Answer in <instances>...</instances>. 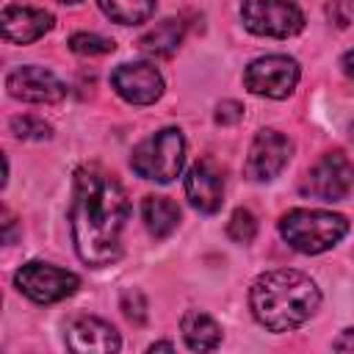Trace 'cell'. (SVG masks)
<instances>
[{
  "instance_id": "5b68a950",
  "label": "cell",
  "mask_w": 354,
  "mask_h": 354,
  "mask_svg": "<svg viewBox=\"0 0 354 354\" xmlns=\"http://www.w3.org/2000/svg\"><path fill=\"white\" fill-rule=\"evenodd\" d=\"M14 285L22 296H28L36 304H55L66 296H72L80 285L77 274L41 263V260H30L25 263L17 274H14Z\"/></svg>"
},
{
  "instance_id": "603a6c76",
  "label": "cell",
  "mask_w": 354,
  "mask_h": 354,
  "mask_svg": "<svg viewBox=\"0 0 354 354\" xmlns=\"http://www.w3.org/2000/svg\"><path fill=\"white\" fill-rule=\"evenodd\" d=\"M241 116H243V108H241V102H235V100L221 102L218 111H216V122H218V124H235V122H241Z\"/></svg>"
},
{
  "instance_id": "8992f818",
  "label": "cell",
  "mask_w": 354,
  "mask_h": 354,
  "mask_svg": "<svg viewBox=\"0 0 354 354\" xmlns=\"http://www.w3.org/2000/svg\"><path fill=\"white\" fill-rule=\"evenodd\" d=\"M241 19L246 30L271 39H288L304 28V14L290 0H243Z\"/></svg>"
},
{
  "instance_id": "6da1fadb",
  "label": "cell",
  "mask_w": 354,
  "mask_h": 354,
  "mask_svg": "<svg viewBox=\"0 0 354 354\" xmlns=\"http://www.w3.org/2000/svg\"><path fill=\"white\" fill-rule=\"evenodd\" d=\"M130 216V202L122 183L97 163L75 171L69 224L75 252L86 266H111L122 254V230Z\"/></svg>"
},
{
  "instance_id": "ba28073f",
  "label": "cell",
  "mask_w": 354,
  "mask_h": 354,
  "mask_svg": "<svg viewBox=\"0 0 354 354\" xmlns=\"http://www.w3.org/2000/svg\"><path fill=\"white\" fill-rule=\"evenodd\" d=\"M243 83L252 94L285 100L299 83V64L288 55H263L246 66Z\"/></svg>"
},
{
  "instance_id": "277c9868",
  "label": "cell",
  "mask_w": 354,
  "mask_h": 354,
  "mask_svg": "<svg viewBox=\"0 0 354 354\" xmlns=\"http://www.w3.org/2000/svg\"><path fill=\"white\" fill-rule=\"evenodd\" d=\"M185 163V138L177 127H163L133 147L130 166L138 177L155 183H171L180 177Z\"/></svg>"
},
{
  "instance_id": "e0dca14e",
  "label": "cell",
  "mask_w": 354,
  "mask_h": 354,
  "mask_svg": "<svg viewBox=\"0 0 354 354\" xmlns=\"http://www.w3.org/2000/svg\"><path fill=\"white\" fill-rule=\"evenodd\" d=\"M183 33H185L183 22L174 19V17H169V19H160L152 30H147V33L141 36L138 47H141L147 55H169V53H174V50L180 47Z\"/></svg>"
},
{
  "instance_id": "8fae6325",
  "label": "cell",
  "mask_w": 354,
  "mask_h": 354,
  "mask_svg": "<svg viewBox=\"0 0 354 354\" xmlns=\"http://www.w3.org/2000/svg\"><path fill=\"white\" fill-rule=\"evenodd\" d=\"M6 88L14 100L33 102V105H50L61 102L66 94V86L44 66H17L6 77Z\"/></svg>"
},
{
  "instance_id": "2e32d148",
  "label": "cell",
  "mask_w": 354,
  "mask_h": 354,
  "mask_svg": "<svg viewBox=\"0 0 354 354\" xmlns=\"http://www.w3.org/2000/svg\"><path fill=\"white\" fill-rule=\"evenodd\" d=\"M141 216H144V224L149 230L152 238L163 241L174 232L177 221H180V207L169 199V196H144V205H141Z\"/></svg>"
},
{
  "instance_id": "ac0fdd59",
  "label": "cell",
  "mask_w": 354,
  "mask_h": 354,
  "mask_svg": "<svg viewBox=\"0 0 354 354\" xmlns=\"http://www.w3.org/2000/svg\"><path fill=\"white\" fill-rule=\"evenodd\" d=\"M100 8L119 25H138L152 17L155 0H100Z\"/></svg>"
},
{
  "instance_id": "4fadbf2b",
  "label": "cell",
  "mask_w": 354,
  "mask_h": 354,
  "mask_svg": "<svg viewBox=\"0 0 354 354\" xmlns=\"http://www.w3.org/2000/svg\"><path fill=\"white\" fill-rule=\"evenodd\" d=\"M64 337H66V346L72 351H119L122 340H119V332L102 321V318H94V315H77L72 321H66V329H64Z\"/></svg>"
},
{
  "instance_id": "9c48e42d",
  "label": "cell",
  "mask_w": 354,
  "mask_h": 354,
  "mask_svg": "<svg viewBox=\"0 0 354 354\" xmlns=\"http://www.w3.org/2000/svg\"><path fill=\"white\" fill-rule=\"evenodd\" d=\"M290 152H293V144L288 136H282L279 130H271V127L260 130L246 155V177L254 183L274 180L288 166Z\"/></svg>"
},
{
  "instance_id": "7402d4cb",
  "label": "cell",
  "mask_w": 354,
  "mask_h": 354,
  "mask_svg": "<svg viewBox=\"0 0 354 354\" xmlns=\"http://www.w3.org/2000/svg\"><path fill=\"white\" fill-rule=\"evenodd\" d=\"M122 310L136 324H144V318H147V304H144V296L138 290H124L122 293Z\"/></svg>"
},
{
  "instance_id": "d6986e66",
  "label": "cell",
  "mask_w": 354,
  "mask_h": 354,
  "mask_svg": "<svg viewBox=\"0 0 354 354\" xmlns=\"http://www.w3.org/2000/svg\"><path fill=\"white\" fill-rule=\"evenodd\" d=\"M227 235L235 243H252L254 235H257V218H254V213L246 210V207H238L230 216V221H227Z\"/></svg>"
},
{
  "instance_id": "7c38bea8",
  "label": "cell",
  "mask_w": 354,
  "mask_h": 354,
  "mask_svg": "<svg viewBox=\"0 0 354 354\" xmlns=\"http://www.w3.org/2000/svg\"><path fill=\"white\" fill-rule=\"evenodd\" d=\"M185 196L199 213H216L224 199V174L210 160L202 158L188 169L185 177Z\"/></svg>"
},
{
  "instance_id": "cb8c5ba5",
  "label": "cell",
  "mask_w": 354,
  "mask_h": 354,
  "mask_svg": "<svg viewBox=\"0 0 354 354\" xmlns=\"http://www.w3.org/2000/svg\"><path fill=\"white\" fill-rule=\"evenodd\" d=\"M332 346H335L337 351H354V329H346Z\"/></svg>"
},
{
  "instance_id": "30bf717a",
  "label": "cell",
  "mask_w": 354,
  "mask_h": 354,
  "mask_svg": "<svg viewBox=\"0 0 354 354\" xmlns=\"http://www.w3.org/2000/svg\"><path fill=\"white\" fill-rule=\"evenodd\" d=\"M111 86L130 105H152L163 94V77L147 61L119 64L111 75Z\"/></svg>"
},
{
  "instance_id": "4316f807",
  "label": "cell",
  "mask_w": 354,
  "mask_h": 354,
  "mask_svg": "<svg viewBox=\"0 0 354 354\" xmlns=\"http://www.w3.org/2000/svg\"><path fill=\"white\" fill-rule=\"evenodd\" d=\"M61 3H80V0H61Z\"/></svg>"
},
{
  "instance_id": "5bb4252c",
  "label": "cell",
  "mask_w": 354,
  "mask_h": 354,
  "mask_svg": "<svg viewBox=\"0 0 354 354\" xmlns=\"http://www.w3.org/2000/svg\"><path fill=\"white\" fill-rule=\"evenodd\" d=\"M3 36L14 44H30L41 39L53 28V14L44 8H30V6H8L3 8Z\"/></svg>"
},
{
  "instance_id": "ffe728a7",
  "label": "cell",
  "mask_w": 354,
  "mask_h": 354,
  "mask_svg": "<svg viewBox=\"0 0 354 354\" xmlns=\"http://www.w3.org/2000/svg\"><path fill=\"white\" fill-rule=\"evenodd\" d=\"M69 50L77 55H105L113 50V39H105L97 33H75L69 36Z\"/></svg>"
},
{
  "instance_id": "484cf974",
  "label": "cell",
  "mask_w": 354,
  "mask_h": 354,
  "mask_svg": "<svg viewBox=\"0 0 354 354\" xmlns=\"http://www.w3.org/2000/svg\"><path fill=\"white\" fill-rule=\"evenodd\" d=\"M149 351H174V346L171 343H152Z\"/></svg>"
},
{
  "instance_id": "44dd1931",
  "label": "cell",
  "mask_w": 354,
  "mask_h": 354,
  "mask_svg": "<svg viewBox=\"0 0 354 354\" xmlns=\"http://www.w3.org/2000/svg\"><path fill=\"white\" fill-rule=\"evenodd\" d=\"M11 133L22 141H44L50 138V124L44 119H36V116H14L11 119Z\"/></svg>"
},
{
  "instance_id": "3957f363",
  "label": "cell",
  "mask_w": 354,
  "mask_h": 354,
  "mask_svg": "<svg viewBox=\"0 0 354 354\" xmlns=\"http://www.w3.org/2000/svg\"><path fill=\"white\" fill-rule=\"evenodd\" d=\"M348 232V221L332 210H307L296 207L279 218V235L288 241L290 249L301 254H321L332 249Z\"/></svg>"
},
{
  "instance_id": "9a60e30c",
  "label": "cell",
  "mask_w": 354,
  "mask_h": 354,
  "mask_svg": "<svg viewBox=\"0 0 354 354\" xmlns=\"http://www.w3.org/2000/svg\"><path fill=\"white\" fill-rule=\"evenodd\" d=\"M180 329L191 351H213L221 343V326L202 310H188L180 321Z\"/></svg>"
},
{
  "instance_id": "d4e9b609",
  "label": "cell",
  "mask_w": 354,
  "mask_h": 354,
  "mask_svg": "<svg viewBox=\"0 0 354 354\" xmlns=\"http://www.w3.org/2000/svg\"><path fill=\"white\" fill-rule=\"evenodd\" d=\"M343 72H346L348 77H354V50H348V53L343 55Z\"/></svg>"
},
{
  "instance_id": "7a4b0ae2",
  "label": "cell",
  "mask_w": 354,
  "mask_h": 354,
  "mask_svg": "<svg viewBox=\"0 0 354 354\" xmlns=\"http://www.w3.org/2000/svg\"><path fill=\"white\" fill-rule=\"evenodd\" d=\"M249 307L271 332H290L310 321L321 307L318 285L293 268H274L254 279L249 290Z\"/></svg>"
},
{
  "instance_id": "52a82bcc",
  "label": "cell",
  "mask_w": 354,
  "mask_h": 354,
  "mask_svg": "<svg viewBox=\"0 0 354 354\" xmlns=\"http://www.w3.org/2000/svg\"><path fill=\"white\" fill-rule=\"evenodd\" d=\"M354 188V163L343 152H326L301 180V194L321 202H340Z\"/></svg>"
}]
</instances>
